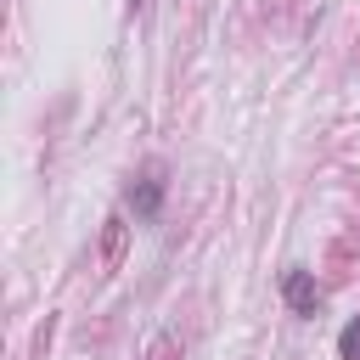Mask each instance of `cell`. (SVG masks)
Returning a JSON list of instances; mask_svg holds the SVG:
<instances>
[{"mask_svg": "<svg viewBox=\"0 0 360 360\" xmlns=\"http://www.w3.org/2000/svg\"><path fill=\"white\" fill-rule=\"evenodd\" d=\"M338 360H360V315L338 332Z\"/></svg>", "mask_w": 360, "mask_h": 360, "instance_id": "cell-3", "label": "cell"}, {"mask_svg": "<svg viewBox=\"0 0 360 360\" xmlns=\"http://www.w3.org/2000/svg\"><path fill=\"white\" fill-rule=\"evenodd\" d=\"M281 298H287L292 315H315V309H321V281H315V270H298V264H292V270L281 276Z\"/></svg>", "mask_w": 360, "mask_h": 360, "instance_id": "cell-2", "label": "cell"}, {"mask_svg": "<svg viewBox=\"0 0 360 360\" xmlns=\"http://www.w3.org/2000/svg\"><path fill=\"white\" fill-rule=\"evenodd\" d=\"M163 191H169V180H163V163L152 158V163H141V169L129 174V186H124V208H129L135 219H158V214H163Z\"/></svg>", "mask_w": 360, "mask_h": 360, "instance_id": "cell-1", "label": "cell"}]
</instances>
